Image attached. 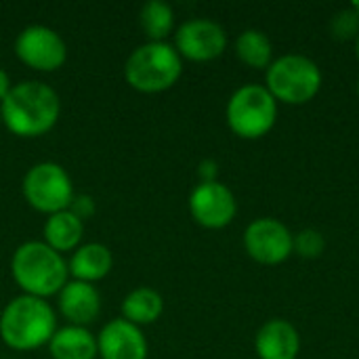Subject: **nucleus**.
<instances>
[{"label": "nucleus", "mask_w": 359, "mask_h": 359, "mask_svg": "<svg viewBox=\"0 0 359 359\" xmlns=\"http://www.w3.org/2000/svg\"><path fill=\"white\" fill-rule=\"evenodd\" d=\"M61 101L55 88L40 80H23L13 84L0 103L2 124L17 137L32 139L46 135L59 120Z\"/></svg>", "instance_id": "nucleus-1"}, {"label": "nucleus", "mask_w": 359, "mask_h": 359, "mask_svg": "<svg viewBox=\"0 0 359 359\" xmlns=\"http://www.w3.org/2000/svg\"><path fill=\"white\" fill-rule=\"evenodd\" d=\"M57 332L53 307L38 297L21 294L6 303L0 316V339L15 351H34L48 345Z\"/></svg>", "instance_id": "nucleus-2"}, {"label": "nucleus", "mask_w": 359, "mask_h": 359, "mask_svg": "<svg viewBox=\"0 0 359 359\" xmlns=\"http://www.w3.org/2000/svg\"><path fill=\"white\" fill-rule=\"evenodd\" d=\"M11 276L23 294L46 301V297L59 294L67 284L69 267L63 255L44 242H25L13 252Z\"/></svg>", "instance_id": "nucleus-3"}, {"label": "nucleus", "mask_w": 359, "mask_h": 359, "mask_svg": "<svg viewBox=\"0 0 359 359\" xmlns=\"http://www.w3.org/2000/svg\"><path fill=\"white\" fill-rule=\"evenodd\" d=\"M183 74V59L168 42H145L124 63V80L139 93H162L177 84Z\"/></svg>", "instance_id": "nucleus-4"}, {"label": "nucleus", "mask_w": 359, "mask_h": 359, "mask_svg": "<svg viewBox=\"0 0 359 359\" xmlns=\"http://www.w3.org/2000/svg\"><path fill=\"white\" fill-rule=\"evenodd\" d=\"M322 86V72L305 55H284L267 67V90L276 101L303 105L311 101Z\"/></svg>", "instance_id": "nucleus-5"}, {"label": "nucleus", "mask_w": 359, "mask_h": 359, "mask_svg": "<svg viewBox=\"0 0 359 359\" xmlns=\"http://www.w3.org/2000/svg\"><path fill=\"white\" fill-rule=\"evenodd\" d=\"M278 118V101L265 86L246 84L238 88L227 103V124L242 139L267 135Z\"/></svg>", "instance_id": "nucleus-6"}, {"label": "nucleus", "mask_w": 359, "mask_h": 359, "mask_svg": "<svg viewBox=\"0 0 359 359\" xmlns=\"http://www.w3.org/2000/svg\"><path fill=\"white\" fill-rule=\"evenodd\" d=\"M21 191L25 202L42 215L67 210L76 196L72 177L57 162L34 164L23 177Z\"/></svg>", "instance_id": "nucleus-7"}, {"label": "nucleus", "mask_w": 359, "mask_h": 359, "mask_svg": "<svg viewBox=\"0 0 359 359\" xmlns=\"http://www.w3.org/2000/svg\"><path fill=\"white\" fill-rule=\"evenodd\" d=\"M17 59L38 72H55L67 59V44L48 25H27L15 40Z\"/></svg>", "instance_id": "nucleus-8"}, {"label": "nucleus", "mask_w": 359, "mask_h": 359, "mask_svg": "<svg viewBox=\"0 0 359 359\" xmlns=\"http://www.w3.org/2000/svg\"><path fill=\"white\" fill-rule=\"evenodd\" d=\"M246 252L261 265L284 263L294 250V238L286 225L276 219H257L244 233Z\"/></svg>", "instance_id": "nucleus-9"}, {"label": "nucleus", "mask_w": 359, "mask_h": 359, "mask_svg": "<svg viewBox=\"0 0 359 359\" xmlns=\"http://www.w3.org/2000/svg\"><path fill=\"white\" fill-rule=\"evenodd\" d=\"M172 46L181 59L185 57L189 61H212L223 55L227 46V34L219 23L210 19H189L177 29Z\"/></svg>", "instance_id": "nucleus-10"}, {"label": "nucleus", "mask_w": 359, "mask_h": 359, "mask_svg": "<svg viewBox=\"0 0 359 359\" xmlns=\"http://www.w3.org/2000/svg\"><path fill=\"white\" fill-rule=\"evenodd\" d=\"M238 204L231 189L219 181L200 183L189 196V212L194 221L206 229H223L236 217Z\"/></svg>", "instance_id": "nucleus-11"}, {"label": "nucleus", "mask_w": 359, "mask_h": 359, "mask_svg": "<svg viewBox=\"0 0 359 359\" xmlns=\"http://www.w3.org/2000/svg\"><path fill=\"white\" fill-rule=\"evenodd\" d=\"M97 351L101 359H147V339L139 326L116 318L101 328Z\"/></svg>", "instance_id": "nucleus-12"}, {"label": "nucleus", "mask_w": 359, "mask_h": 359, "mask_svg": "<svg viewBox=\"0 0 359 359\" xmlns=\"http://www.w3.org/2000/svg\"><path fill=\"white\" fill-rule=\"evenodd\" d=\"M59 311L69 326L93 324L101 313V294L93 284L72 280L59 292Z\"/></svg>", "instance_id": "nucleus-13"}, {"label": "nucleus", "mask_w": 359, "mask_h": 359, "mask_svg": "<svg viewBox=\"0 0 359 359\" xmlns=\"http://www.w3.org/2000/svg\"><path fill=\"white\" fill-rule=\"evenodd\" d=\"M255 349L261 359H297L301 339L290 322L271 320L257 332Z\"/></svg>", "instance_id": "nucleus-14"}, {"label": "nucleus", "mask_w": 359, "mask_h": 359, "mask_svg": "<svg viewBox=\"0 0 359 359\" xmlns=\"http://www.w3.org/2000/svg\"><path fill=\"white\" fill-rule=\"evenodd\" d=\"M67 267H69V276H74V280L95 284L111 271L114 257L105 244H99V242L80 244L74 250Z\"/></svg>", "instance_id": "nucleus-15"}, {"label": "nucleus", "mask_w": 359, "mask_h": 359, "mask_svg": "<svg viewBox=\"0 0 359 359\" xmlns=\"http://www.w3.org/2000/svg\"><path fill=\"white\" fill-rule=\"evenodd\" d=\"M44 244L57 250L59 255L63 252H74L84 236V223L69 210H61L55 215H48L44 227H42Z\"/></svg>", "instance_id": "nucleus-16"}, {"label": "nucleus", "mask_w": 359, "mask_h": 359, "mask_svg": "<svg viewBox=\"0 0 359 359\" xmlns=\"http://www.w3.org/2000/svg\"><path fill=\"white\" fill-rule=\"evenodd\" d=\"M48 351L53 359H95L97 337L82 326H65L57 330L48 343Z\"/></svg>", "instance_id": "nucleus-17"}, {"label": "nucleus", "mask_w": 359, "mask_h": 359, "mask_svg": "<svg viewBox=\"0 0 359 359\" xmlns=\"http://www.w3.org/2000/svg\"><path fill=\"white\" fill-rule=\"evenodd\" d=\"M164 311V301L160 292L147 286H139L130 290L122 301V318L135 326H147L154 324Z\"/></svg>", "instance_id": "nucleus-18"}, {"label": "nucleus", "mask_w": 359, "mask_h": 359, "mask_svg": "<svg viewBox=\"0 0 359 359\" xmlns=\"http://www.w3.org/2000/svg\"><path fill=\"white\" fill-rule=\"evenodd\" d=\"M236 53L242 63L255 69H263L271 65L273 46L269 38L261 29H246L236 40Z\"/></svg>", "instance_id": "nucleus-19"}, {"label": "nucleus", "mask_w": 359, "mask_h": 359, "mask_svg": "<svg viewBox=\"0 0 359 359\" xmlns=\"http://www.w3.org/2000/svg\"><path fill=\"white\" fill-rule=\"evenodd\" d=\"M139 21L149 42H164V38L172 32L175 13L172 6L162 0H149L141 6Z\"/></svg>", "instance_id": "nucleus-20"}, {"label": "nucleus", "mask_w": 359, "mask_h": 359, "mask_svg": "<svg viewBox=\"0 0 359 359\" xmlns=\"http://www.w3.org/2000/svg\"><path fill=\"white\" fill-rule=\"evenodd\" d=\"M330 32L337 40H355L359 36V15L355 8L339 11L330 21Z\"/></svg>", "instance_id": "nucleus-21"}, {"label": "nucleus", "mask_w": 359, "mask_h": 359, "mask_svg": "<svg viewBox=\"0 0 359 359\" xmlns=\"http://www.w3.org/2000/svg\"><path fill=\"white\" fill-rule=\"evenodd\" d=\"M326 248V240L318 229H305L294 238V250L303 259H318Z\"/></svg>", "instance_id": "nucleus-22"}, {"label": "nucleus", "mask_w": 359, "mask_h": 359, "mask_svg": "<svg viewBox=\"0 0 359 359\" xmlns=\"http://www.w3.org/2000/svg\"><path fill=\"white\" fill-rule=\"evenodd\" d=\"M67 210L74 212L84 223L86 219H90L95 215L97 206H95V200L90 196H74V200H72V204H69Z\"/></svg>", "instance_id": "nucleus-23"}, {"label": "nucleus", "mask_w": 359, "mask_h": 359, "mask_svg": "<svg viewBox=\"0 0 359 359\" xmlns=\"http://www.w3.org/2000/svg\"><path fill=\"white\" fill-rule=\"evenodd\" d=\"M198 175H200V183H212L217 181V162L212 160H204L198 168Z\"/></svg>", "instance_id": "nucleus-24"}, {"label": "nucleus", "mask_w": 359, "mask_h": 359, "mask_svg": "<svg viewBox=\"0 0 359 359\" xmlns=\"http://www.w3.org/2000/svg\"><path fill=\"white\" fill-rule=\"evenodd\" d=\"M11 88H13V84H11V78H8V74L0 67V103L6 99V95L11 93Z\"/></svg>", "instance_id": "nucleus-25"}, {"label": "nucleus", "mask_w": 359, "mask_h": 359, "mask_svg": "<svg viewBox=\"0 0 359 359\" xmlns=\"http://www.w3.org/2000/svg\"><path fill=\"white\" fill-rule=\"evenodd\" d=\"M355 55H358V61H359V36L355 38Z\"/></svg>", "instance_id": "nucleus-26"}, {"label": "nucleus", "mask_w": 359, "mask_h": 359, "mask_svg": "<svg viewBox=\"0 0 359 359\" xmlns=\"http://www.w3.org/2000/svg\"><path fill=\"white\" fill-rule=\"evenodd\" d=\"M353 8H355V13H358V15H359V0H358V2H355V4H353Z\"/></svg>", "instance_id": "nucleus-27"}, {"label": "nucleus", "mask_w": 359, "mask_h": 359, "mask_svg": "<svg viewBox=\"0 0 359 359\" xmlns=\"http://www.w3.org/2000/svg\"><path fill=\"white\" fill-rule=\"evenodd\" d=\"M358 95H359V80H358Z\"/></svg>", "instance_id": "nucleus-28"}, {"label": "nucleus", "mask_w": 359, "mask_h": 359, "mask_svg": "<svg viewBox=\"0 0 359 359\" xmlns=\"http://www.w3.org/2000/svg\"><path fill=\"white\" fill-rule=\"evenodd\" d=\"M0 126H2V118H0Z\"/></svg>", "instance_id": "nucleus-29"}]
</instances>
